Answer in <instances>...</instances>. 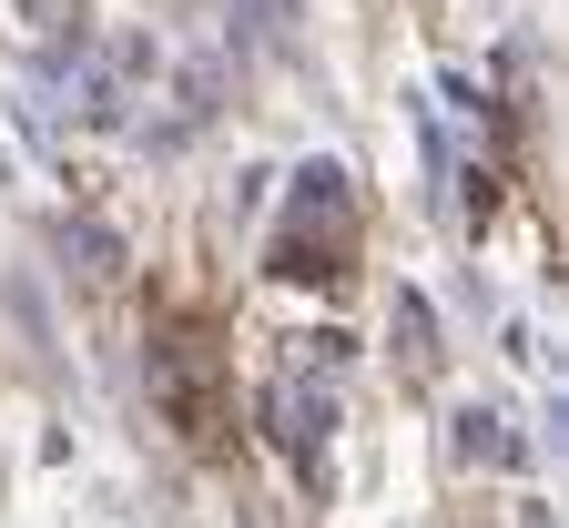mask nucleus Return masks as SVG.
Wrapping results in <instances>:
<instances>
[{
	"instance_id": "obj_1",
	"label": "nucleus",
	"mask_w": 569,
	"mask_h": 528,
	"mask_svg": "<svg viewBox=\"0 0 569 528\" xmlns=\"http://www.w3.org/2000/svg\"><path fill=\"white\" fill-rule=\"evenodd\" d=\"M153 397H163V417H173L183 437H224V407H213V356H203L193 336H163V346H153Z\"/></svg>"
},
{
	"instance_id": "obj_2",
	"label": "nucleus",
	"mask_w": 569,
	"mask_h": 528,
	"mask_svg": "<svg viewBox=\"0 0 569 528\" xmlns=\"http://www.w3.org/2000/svg\"><path fill=\"white\" fill-rule=\"evenodd\" d=\"M296 235H316V245L346 255V235H356V193H346L336 163H306V173H296Z\"/></svg>"
},
{
	"instance_id": "obj_3",
	"label": "nucleus",
	"mask_w": 569,
	"mask_h": 528,
	"mask_svg": "<svg viewBox=\"0 0 569 528\" xmlns=\"http://www.w3.org/2000/svg\"><path fill=\"white\" fill-rule=\"evenodd\" d=\"M448 447H458L468 468H509V458H519V437H509V417H498V407H478V397H468V407L448 417Z\"/></svg>"
},
{
	"instance_id": "obj_4",
	"label": "nucleus",
	"mask_w": 569,
	"mask_h": 528,
	"mask_svg": "<svg viewBox=\"0 0 569 528\" xmlns=\"http://www.w3.org/2000/svg\"><path fill=\"white\" fill-rule=\"evenodd\" d=\"M264 427H274V447H284V458H316V447H326V397L274 387V397H264Z\"/></svg>"
},
{
	"instance_id": "obj_5",
	"label": "nucleus",
	"mask_w": 569,
	"mask_h": 528,
	"mask_svg": "<svg viewBox=\"0 0 569 528\" xmlns=\"http://www.w3.org/2000/svg\"><path fill=\"white\" fill-rule=\"evenodd\" d=\"M397 336H407V366H438V316L417 285H397Z\"/></svg>"
},
{
	"instance_id": "obj_6",
	"label": "nucleus",
	"mask_w": 569,
	"mask_h": 528,
	"mask_svg": "<svg viewBox=\"0 0 569 528\" xmlns=\"http://www.w3.org/2000/svg\"><path fill=\"white\" fill-rule=\"evenodd\" d=\"M71 245H82V265H92V275H112V265H122V245L102 235V223H82V235H71Z\"/></svg>"
},
{
	"instance_id": "obj_7",
	"label": "nucleus",
	"mask_w": 569,
	"mask_h": 528,
	"mask_svg": "<svg viewBox=\"0 0 569 528\" xmlns=\"http://www.w3.org/2000/svg\"><path fill=\"white\" fill-rule=\"evenodd\" d=\"M21 11H31V21H61V11H71V0H21Z\"/></svg>"
}]
</instances>
